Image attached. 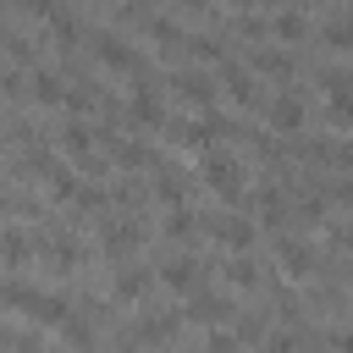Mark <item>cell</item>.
I'll return each instance as SVG.
<instances>
[{"label":"cell","mask_w":353,"mask_h":353,"mask_svg":"<svg viewBox=\"0 0 353 353\" xmlns=\"http://www.w3.org/2000/svg\"><path fill=\"white\" fill-rule=\"evenodd\" d=\"M94 55H99V66H105V72H121V77H138V72H143V55H138L127 39H116V33H99Z\"/></svg>","instance_id":"6da1fadb"},{"label":"cell","mask_w":353,"mask_h":353,"mask_svg":"<svg viewBox=\"0 0 353 353\" xmlns=\"http://www.w3.org/2000/svg\"><path fill=\"white\" fill-rule=\"evenodd\" d=\"M226 309H232L226 298H199V303H193V314H204V320H215V314H226Z\"/></svg>","instance_id":"d6986e66"},{"label":"cell","mask_w":353,"mask_h":353,"mask_svg":"<svg viewBox=\"0 0 353 353\" xmlns=\"http://www.w3.org/2000/svg\"><path fill=\"white\" fill-rule=\"evenodd\" d=\"M221 83H226V94H232L237 105H248V99H254V77H248V72H237V66H226V72H221Z\"/></svg>","instance_id":"30bf717a"},{"label":"cell","mask_w":353,"mask_h":353,"mask_svg":"<svg viewBox=\"0 0 353 353\" xmlns=\"http://www.w3.org/2000/svg\"><path fill=\"white\" fill-rule=\"evenodd\" d=\"M188 221H193L188 210H171V215H165V232H171V237H188V232H193Z\"/></svg>","instance_id":"ac0fdd59"},{"label":"cell","mask_w":353,"mask_h":353,"mask_svg":"<svg viewBox=\"0 0 353 353\" xmlns=\"http://www.w3.org/2000/svg\"><path fill=\"white\" fill-rule=\"evenodd\" d=\"M265 121H270L276 132H298V127H303V105H298V94H276L270 110H265Z\"/></svg>","instance_id":"3957f363"},{"label":"cell","mask_w":353,"mask_h":353,"mask_svg":"<svg viewBox=\"0 0 353 353\" xmlns=\"http://www.w3.org/2000/svg\"><path fill=\"white\" fill-rule=\"evenodd\" d=\"M204 182H210L221 199H237V193H243V171H237L232 154H210V160H204Z\"/></svg>","instance_id":"7a4b0ae2"},{"label":"cell","mask_w":353,"mask_h":353,"mask_svg":"<svg viewBox=\"0 0 353 353\" xmlns=\"http://www.w3.org/2000/svg\"><path fill=\"white\" fill-rule=\"evenodd\" d=\"M215 237H221L226 248H248V243H254V226H248L243 215H226V221H215Z\"/></svg>","instance_id":"8992f818"},{"label":"cell","mask_w":353,"mask_h":353,"mask_svg":"<svg viewBox=\"0 0 353 353\" xmlns=\"http://www.w3.org/2000/svg\"><path fill=\"white\" fill-rule=\"evenodd\" d=\"M276 254H281V270L287 276H309V248L303 243H276Z\"/></svg>","instance_id":"ba28073f"},{"label":"cell","mask_w":353,"mask_h":353,"mask_svg":"<svg viewBox=\"0 0 353 353\" xmlns=\"http://www.w3.org/2000/svg\"><path fill=\"white\" fill-rule=\"evenodd\" d=\"M61 149H66V154H83V149H88V127H66Z\"/></svg>","instance_id":"2e32d148"},{"label":"cell","mask_w":353,"mask_h":353,"mask_svg":"<svg viewBox=\"0 0 353 353\" xmlns=\"http://www.w3.org/2000/svg\"><path fill=\"white\" fill-rule=\"evenodd\" d=\"M143 287H149V276H138V270H121V276H116V292H121V298H138Z\"/></svg>","instance_id":"9a60e30c"},{"label":"cell","mask_w":353,"mask_h":353,"mask_svg":"<svg viewBox=\"0 0 353 353\" xmlns=\"http://www.w3.org/2000/svg\"><path fill=\"white\" fill-rule=\"evenodd\" d=\"M270 33H276V39H281V44H298V39H309V22H303V17H298V11H281V17H276V28H270Z\"/></svg>","instance_id":"52a82bcc"},{"label":"cell","mask_w":353,"mask_h":353,"mask_svg":"<svg viewBox=\"0 0 353 353\" xmlns=\"http://www.w3.org/2000/svg\"><path fill=\"white\" fill-rule=\"evenodd\" d=\"M33 99H39V105H61V99H66V94H61V77L39 72V77H33Z\"/></svg>","instance_id":"8fae6325"},{"label":"cell","mask_w":353,"mask_h":353,"mask_svg":"<svg viewBox=\"0 0 353 353\" xmlns=\"http://www.w3.org/2000/svg\"><path fill=\"white\" fill-rule=\"evenodd\" d=\"M325 44H331V50H353V17L325 22Z\"/></svg>","instance_id":"7c38bea8"},{"label":"cell","mask_w":353,"mask_h":353,"mask_svg":"<svg viewBox=\"0 0 353 353\" xmlns=\"http://www.w3.org/2000/svg\"><path fill=\"white\" fill-rule=\"evenodd\" d=\"M254 66H259V72H270V77H287V72H292V61H287V55H276V50H259V55H254Z\"/></svg>","instance_id":"5bb4252c"},{"label":"cell","mask_w":353,"mask_h":353,"mask_svg":"<svg viewBox=\"0 0 353 353\" xmlns=\"http://www.w3.org/2000/svg\"><path fill=\"white\" fill-rule=\"evenodd\" d=\"M336 199H342V204H353V182H342V188H336Z\"/></svg>","instance_id":"ffe728a7"},{"label":"cell","mask_w":353,"mask_h":353,"mask_svg":"<svg viewBox=\"0 0 353 353\" xmlns=\"http://www.w3.org/2000/svg\"><path fill=\"white\" fill-rule=\"evenodd\" d=\"M132 121H143V127H160L165 121V99H160V88H132Z\"/></svg>","instance_id":"277c9868"},{"label":"cell","mask_w":353,"mask_h":353,"mask_svg":"<svg viewBox=\"0 0 353 353\" xmlns=\"http://www.w3.org/2000/svg\"><path fill=\"white\" fill-rule=\"evenodd\" d=\"M160 281H165V287H176V292H188V287L199 281V270H193V259H171V265L160 270Z\"/></svg>","instance_id":"9c48e42d"},{"label":"cell","mask_w":353,"mask_h":353,"mask_svg":"<svg viewBox=\"0 0 353 353\" xmlns=\"http://www.w3.org/2000/svg\"><path fill=\"white\" fill-rule=\"evenodd\" d=\"M226 276H232V287H254V265H248V259H232Z\"/></svg>","instance_id":"e0dca14e"},{"label":"cell","mask_w":353,"mask_h":353,"mask_svg":"<svg viewBox=\"0 0 353 353\" xmlns=\"http://www.w3.org/2000/svg\"><path fill=\"white\" fill-rule=\"evenodd\" d=\"M176 94H182L193 110H210V99H215V88H210L204 72H182V77H176Z\"/></svg>","instance_id":"5b68a950"},{"label":"cell","mask_w":353,"mask_h":353,"mask_svg":"<svg viewBox=\"0 0 353 353\" xmlns=\"http://www.w3.org/2000/svg\"><path fill=\"white\" fill-rule=\"evenodd\" d=\"M143 28H149V39H160V44H182V28H176L171 17H149Z\"/></svg>","instance_id":"4fadbf2b"}]
</instances>
